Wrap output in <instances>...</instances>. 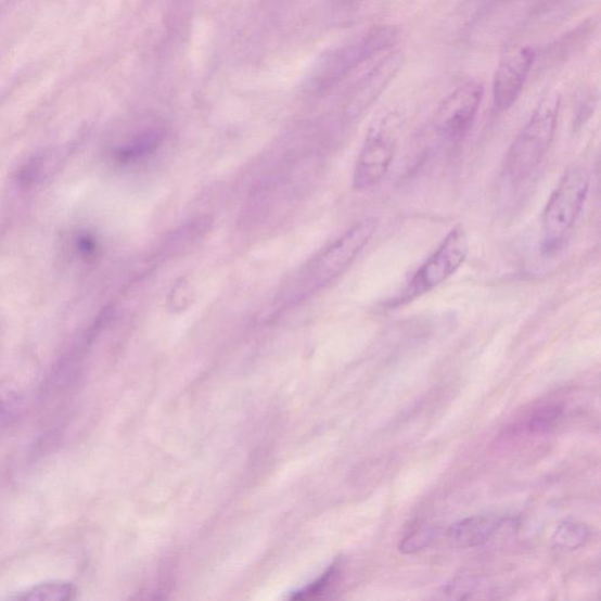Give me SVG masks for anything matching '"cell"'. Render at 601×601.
<instances>
[{
  "label": "cell",
  "instance_id": "1",
  "mask_svg": "<svg viewBox=\"0 0 601 601\" xmlns=\"http://www.w3.org/2000/svg\"><path fill=\"white\" fill-rule=\"evenodd\" d=\"M560 111V94L551 92L540 100L508 151L504 175L510 181L519 183L528 179L546 159L552 146Z\"/></svg>",
  "mask_w": 601,
  "mask_h": 601
},
{
  "label": "cell",
  "instance_id": "2",
  "mask_svg": "<svg viewBox=\"0 0 601 601\" xmlns=\"http://www.w3.org/2000/svg\"><path fill=\"white\" fill-rule=\"evenodd\" d=\"M589 171L568 168L555 186L542 213L540 248L544 255L561 251L576 226L590 192Z\"/></svg>",
  "mask_w": 601,
  "mask_h": 601
},
{
  "label": "cell",
  "instance_id": "3",
  "mask_svg": "<svg viewBox=\"0 0 601 601\" xmlns=\"http://www.w3.org/2000/svg\"><path fill=\"white\" fill-rule=\"evenodd\" d=\"M469 254V238L462 226H456L438 248L420 267L406 291L392 300L393 308L407 305L451 278L462 267Z\"/></svg>",
  "mask_w": 601,
  "mask_h": 601
},
{
  "label": "cell",
  "instance_id": "4",
  "mask_svg": "<svg viewBox=\"0 0 601 601\" xmlns=\"http://www.w3.org/2000/svg\"><path fill=\"white\" fill-rule=\"evenodd\" d=\"M484 95L483 85L468 81L458 86L435 112L434 128L438 137L456 146L474 126Z\"/></svg>",
  "mask_w": 601,
  "mask_h": 601
},
{
  "label": "cell",
  "instance_id": "5",
  "mask_svg": "<svg viewBox=\"0 0 601 601\" xmlns=\"http://www.w3.org/2000/svg\"><path fill=\"white\" fill-rule=\"evenodd\" d=\"M400 38L395 25H380L371 28L359 40L335 50L328 56L322 73L323 84L332 85L346 78L353 71L375 55L393 49Z\"/></svg>",
  "mask_w": 601,
  "mask_h": 601
},
{
  "label": "cell",
  "instance_id": "6",
  "mask_svg": "<svg viewBox=\"0 0 601 601\" xmlns=\"http://www.w3.org/2000/svg\"><path fill=\"white\" fill-rule=\"evenodd\" d=\"M396 130L395 119L389 118L370 128L354 169L356 190L373 189L388 174L397 149Z\"/></svg>",
  "mask_w": 601,
  "mask_h": 601
},
{
  "label": "cell",
  "instance_id": "7",
  "mask_svg": "<svg viewBox=\"0 0 601 601\" xmlns=\"http://www.w3.org/2000/svg\"><path fill=\"white\" fill-rule=\"evenodd\" d=\"M376 229L378 221L367 218L333 242L314 264L312 273L318 281L325 283L342 274L373 239Z\"/></svg>",
  "mask_w": 601,
  "mask_h": 601
},
{
  "label": "cell",
  "instance_id": "8",
  "mask_svg": "<svg viewBox=\"0 0 601 601\" xmlns=\"http://www.w3.org/2000/svg\"><path fill=\"white\" fill-rule=\"evenodd\" d=\"M535 62L536 51L529 47L513 48L503 55L493 84L494 104L498 111H508L517 102Z\"/></svg>",
  "mask_w": 601,
  "mask_h": 601
},
{
  "label": "cell",
  "instance_id": "9",
  "mask_svg": "<svg viewBox=\"0 0 601 601\" xmlns=\"http://www.w3.org/2000/svg\"><path fill=\"white\" fill-rule=\"evenodd\" d=\"M405 55L400 51L386 53L379 63L357 81L347 94L345 112L348 117L360 116L383 93L386 86L402 67Z\"/></svg>",
  "mask_w": 601,
  "mask_h": 601
},
{
  "label": "cell",
  "instance_id": "10",
  "mask_svg": "<svg viewBox=\"0 0 601 601\" xmlns=\"http://www.w3.org/2000/svg\"><path fill=\"white\" fill-rule=\"evenodd\" d=\"M506 519L496 513L478 514L457 522L448 529V541L457 549L483 546L489 541L503 525Z\"/></svg>",
  "mask_w": 601,
  "mask_h": 601
},
{
  "label": "cell",
  "instance_id": "11",
  "mask_svg": "<svg viewBox=\"0 0 601 601\" xmlns=\"http://www.w3.org/2000/svg\"><path fill=\"white\" fill-rule=\"evenodd\" d=\"M164 133L159 128L151 127L135 137L118 152V161L131 163L153 153L163 142Z\"/></svg>",
  "mask_w": 601,
  "mask_h": 601
},
{
  "label": "cell",
  "instance_id": "12",
  "mask_svg": "<svg viewBox=\"0 0 601 601\" xmlns=\"http://www.w3.org/2000/svg\"><path fill=\"white\" fill-rule=\"evenodd\" d=\"M75 592V586L69 583H42L25 592L18 601H71Z\"/></svg>",
  "mask_w": 601,
  "mask_h": 601
},
{
  "label": "cell",
  "instance_id": "13",
  "mask_svg": "<svg viewBox=\"0 0 601 601\" xmlns=\"http://www.w3.org/2000/svg\"><path fill=\"white\" fill-rule=\"evenodd\" d=\"M591 536L590 528L577 522H564L557 527L552 541L554 547L575 550L584 546Z\"/></svg>",
  "mask_w": 601,
  "mask_h": 601
},
{
  "label": "cell",
  "instance_id": "14",
  "mask_svg": "<svg viewBox=\"0 0 601 601\" xmlns=\"http://www.w3.org/2000/svg\"><path fill=\"white\" fill-rule=\"evenodd\" d=\"M564 408L561 405L549 404L534 411L527 423V431L532 434H548L561 423Z\"/></svg>",
  "mask_w": 601,
  "mask_h": 601
},
{
  "label": "cell",
  "instance_id": "15",
  "mask_svg": "<svg viewBox=\"0 0 601 601\" xmlns=\"http://www.w3.org/2000/svg\"><path fill=\"white\" fill-rule=\"evenodd\" d=\"M341 572L336 565L329 567L318 579L306 586L305 589L295 592L290 601H319L337 583Z\"/></svg>",
  "mask_w": 601,
  "mask_h": 601
},
{
  "label": "cell",
  "instance_id": "16",
  "mask_svg": "<svg viewBox=\"0 0 601 601\" xmlns=\"http://www.w3.org/2000/svg\"><path fill=\"white\" fill-rule=\"evenodd\" d=\"M474 588L475 581L470 577H458L443 585L429 601H465Z\"/></svg>",
  "mask_w": 601,
  "mask_h": 601
},
{
  "label": "cell",
  "instance_id": "17",
  "mask_svg": "<svg viewBox=\"0 0 601 601\" xmlns=\"http://www.w3.org/2000/svg\"><path fill=\"white\" fill-rule=\"evenodd\" d=\"M434 533L432 528H421L417 533L408 536L400 542L399 550L402 553L411 554L423 550L433 540Z\"/></svg>",
  "mask_w": 601,
  "mask_h": 601
},
{
  "label": "cell",
  "instance_id": "18",
  "mask_svg": "<svg viewBox=\"0 0 601 601\" xmlns=\"http://www.w3.org/2000/svg\"><path fill=\"white\" fill-rule=\"evenodd\" d=\"M18 398L10 394L0 395V429L7 426L10 421L16 418Z\"/></svg>",
  "mask_w": 601,
  "mask_h": 601
},
{
  "label": "cell",
  "instance_id": "19",
  "mask_svg": "<svg viewBox=\"0 0 601 601\" xmlns=\"http://www.w3.org/2000/svg\"><path fill=\"white\" fill-rule=\"evenodd\" d=\"M0 9H2V5H0Z\"/></svg>",
  "mask_w": 601,
  "mask_h": 601
}]
</instances>
